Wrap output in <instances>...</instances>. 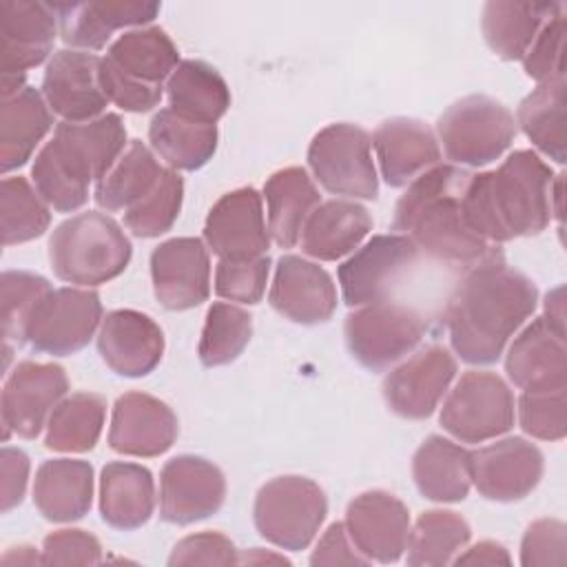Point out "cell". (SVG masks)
<instances>
[{"instance_id": "cell-1", "label": "cell", "mask_w": 567, "mask_h": 567, "mask_svg": "<svg viewBox=\"0 0 567 567\" xmlns=\"http://www.w3.org/2000/svg\"><path fill=\"white\" fill-rule=\"evenodd\" d=\"M536 303V284L509 268L503 255L472 266L445 310L452 350L472 365L496 363Z\"/></svg>"}, {"instance_id": "cell-2", "label": "cell", "mask_w": 567, "mask_h": 567, "mask_svg": "<svg viewBox=\"0 0 567 567\" xmlns=\"http://www.w3.org/2000/svg\"><path fill=\"white\" fill-rule=\"evenodd\" d=\"M551 166L534 151H514L496 171L472 173L463 213L487 244L540 235L551 221Z\"/></svg>"}, {"instance_id": "cell-3", "label": "cell", "mask_w": 567, "mask_h": 567, "mask_svg": "<svg viewBox=\"0 0 567 567\" xmlns=\"http://www.w3.org/2000/svg\"><path fill=\"white\" fill-rule=\"evenodd\" d=\"M470 175L454 164H436L421 173L399 197L392 230L410 235L419 252L450 266L472 268L503 255L498 246L478 237L465 219L463 190Z\"/></svg>"}, {"instance_id": "cell-4", "label": "cell", "mask_w": 567, "mask_h": 567, "mask_svg": "<svg viewBox=\"0 0 567 567\" xmlns=\"http://www.w3.org/2000/svg\"><path fill=\"white\" fill-rule=\"evenodd\" d=\"M124 151L126 128L117 113L82 124L60 122L33 159V186L53 210L73 213L86 204L91 182H100Z\"/></svg>"}, {"instance_id": "cell-5", "label": "cell", "mask_w": 567, "mask_h": 567, "mask_svg": "<svg viewBox=\"0 0 567 567\" xmlns=\"http://www.w3.org/2000/svg\"><path fill=\"white\" fill-rule=\"evenodd\" d=\"M133 246L106 213L86 210L58 224L49 239V261L58 279L93 288L122 275Z\"/></svg>"}, {"instance_id": "cell-6", "label": "cell", "mask_w": 567, "mask_h": 567, "mask_svg": "<svg viewBox=\"0 0 567 567\" xmlns=\"http://www.w3.org/2000/svg\"><path fill=\"white\" fill-rule=\"evenodd\" d=\"M512 111L487 95H467L450 104L436 122V140L454 164L485 166L496 162L516 137Z\"/></svg>"}, {"instance_id": "cell-7", "label": "cell", "mask_w": 567, "mask_h": 567, "mask_svg": "<svg viewBox=\"0 0 567 567\" xmlns=\"http://www.w3.org/2000/svg\"><path fill=\"white\" fill-rule=\"evenodd\" d=\"M328 514L323 489L297 474H286L259 487L252 520L261 538L288 551L306 549Z\"/></svg>"}, {"instance_id": "cell-8", "label": "cell", "mask_w": 567, "mask_h": 567, "mask_svg": "<svg viewBox=\"0 0 567 567\" xmlns=\"http://www.w3.org/2000/svg\"><path fill=\"white\" fill-rule=\"evenodd\" d=\"M315 179L346 199H377L379 177L372 159V137L365 128L337 122L321 128L308 146Z\"/></svg>"}, {"instance_id": "cell-9", "label": "cell", "mask_w": 567, "mask_h": 567, "mask_svg": "<svg viewBox=\"0 0 567 567\" xmlns=\"http://www.w3.org/2000/svg\"><path fill=\"white\" fill-rule=\"evenodd\" d=\"M343 334L352 359L370 372H383L421 343L425 321L414 308L388 299L350 312Z\"/></svg>"}, {"instance_id": "cell-10", "label": "cell", "mask_w": 567, "mask_h": 567, "mask_svg": "<svg viewBox=\"0 0 567 567\" xmlns=\"http://www.w3.org/2000/svg\"><path fill=\"white\" fill-rule=\"evenodd\" d=\"M514 416L509 385L496 372L470 370L447 392L439 421L461 443H485L509 432Z\"/></svg>"}, {"instance_id": "cell-11", "label": "cell", "mask_w": 567, "mask_h": 567, "mask_svg": "<svg viewBox=\"0 0 567 567\" xmlns=\"http://www.w3.org/2000/svg\"><path fill=\"white\" fill-rule=\"evenodd\" d=\"M419 255L416 244L405 233L374 235L337 270L343 301L350 308L388 301Z\"/></svg>"}, {"instance_id": "cell-12", "label": "cell", "mask_w": 567, "mask_h": 567, "mask_svg": "<svg viewBox=\"0 0 567 567\" xmlns=\"http://www.w3.org/2000/svg\"><path fill=\"white\" fill-rule=\"evenodd\" d=\"M102 301L91 288H53L38 303L27 343L42 354L69 357L80 352L102 326Z\"/></svg>"}, {"instance_id": "cell-13", "label": "cell", "mask_w": 567, "mask_h": 567, "mask_svg": "<svg viewBox=\"0 0 567 567\" xmlns=\"http://www.w3.org/2000/svg\"><path fill=\"white\" fill-rule=\"evenodd\" d=\"M69 379L62 365L20 361L2 388V436L35 439L47 427L53 408L66 396Z\"/></svg>"}, {"instance_id": "cell-14", "label": "cell", "mask_w": 567, "mask_h": 567, "mask_svg": "<svg viewBox=\"0 0 567 567\" xmlns=\"http://www.w3.org/2000/svg\"><path fill=\"white\" fill-rule=\"evenodd\" d=\"M226 498L224 472L208 458L179 454L164 463L159 474V518L171 525H190L219 512Z\"/></svg>"}, {"instance_id": "cell-15", "label": "cell", "mask_w": 567, "mask_h": 567, "mask_svg": "<svg viewBox=\"0 0 567 567\" xmlns=\"http://www.w3.org/2000/svg\"><path fill=\"white\" fill-rule=\"evenodd\" d=\"M456 361L443 346H427L390 370L383 381L385 405L401 419L423 421L434 414L450 383Z\"/></svg>"}, {"instance_id": "cell-16", "label": "cell", "mask_w": 567, "mask_h": 567, "mask_svg": "<svg viewBox=\"0 0 567 567\" xmlns=\"http://www.w3.org/2000/svg\"><path fill=\"white\" fill-rule=\"evenodd\" d=\"M100 60L102 58L78 49H60L49 58L42 78V95L53 115L71 124L104 115L109 100L100 86Z\"/></svg>"}, {"instance_id": "cell-17", "label": "cell", "mask_w": 567, "mask_h": 567, "mask_svg": "<svg viewBox=\"0 0 567 567\" xmlns=\"http://www.w3.org/2000/svg\"><path fill=\"white\" fill-rule=\"evenodd\" d=\"M204 244L219 259L264 257L270 248V233L261 195L250 186L221 195L204 221Z\"/></svg>"}, {"instance_id": "cell-18", "label": "cell", "mask_w": 567, "mask_h": 567, "mask_svg": "<svg viewBox=\"0 0 567 567\" xmlns=\"http://www.w3.org/2000/svg\"><path fill=\"white\" fill-rule=\"evenodd\" d=\"M151 279L166 310H190L210 295V257L197 237H173L151 252Z\"/></svg>"}, {"instance_id": "cell-19", "label": "cell", "mask_w": 567, "mask_h": 567, "mask_svg": "<svg viewBox=\"0 0 567 567\" xmlns=\"http://www.w3.org/2000/svg\"><path fill=\"white\" fill-rule=\"evenodd\" d=\"M543 467L540 450L523 436H507L472 452V483L487 501L525 498L540 483Z\"/></svg>"}, {"instance_id": "cell-20", "label": "cell", "mask_w": 567, "mask_h": 567, "mask_svg": "<svg viewBox=\"0 0 567 567\" xmlns=\"http://www.w3.org/2000/svg\"><path fill=\"white\" fill-rule=\"evenodd\" d=\"M354 547L372 563H396L410 536V512L403 501L383 489L354 496L343 520Z\"/></svg>"}, {"instance_id": "cell-21", "label": "cell", "mask_w": 567, "mask_h": 567, "mask_svg": "<svg viewBox=\"0 0 567 567\" xmlns=\"http://www.w3.org/2000/svg\"><path fill=\"white\" fill-rule=\"evenodd\" d=\"M177 434L175 412L146 392H126L113 405L109 445L117 454L153 458L168 452Z\"/></svg>"}, {"instance_id": "cell-22", "label": "cell", "mask_w": 567, "mask_h": 567, "mask_svg": "<svg viewBox=\"0 0 567 567\" xmlns=\"http://www.w3.org/2000/svg\"><path fill=\"white\" fill-rule=\"evenodd\" d=\"M268 301L281 317L301 326H315L334 315L337 286L319 264L299 255H281L275 266Z\"/></svg>"}, {"instance_id": "cell-23", "label": "cell", "mask_w": 567, "mask_h": 567, "mask_svg": "<svg viewBox=\"0 0 567 567\" xmlns=\"http://www.w3.org/2000/svg\"><path fill=\"white\" fill-rule=\"evenodd\" d=\"M97 352L120 377L140 379L151 374L164 354V332L148 315L120 308L102 319Z\"/></svg>"}, {"instance_id": "cell-24", "label": "cell", "mask_w": 567, "mask_h": 567, "mask_svg": "<svg viewBox=\"0 0 567 567\" xmlns=\"http://www.w3.org/2000/svg\"><path fill=\"white\" fill-rule=\"evenodd\" d=\"M505 372L523 392L563 390L567 385L565 332L536 317L509 343Z\"/></svg>"}, {"instance_id": "cell-25", "label": "cell", "mask_w": 567, "mask_h": 567, "mask_svg": "<svg viewBox=\"0 0 567 567\" xmlns=\"http://www.w3.org/2000/svg\"><path fill=\"white\" fill-rule=\"evenodd\" d=\"M2 75H24L53 53L58 18L47 2L4 0L0 4Z\"/></svg>"}, {"instance_id": "cell-26", "label": "cell", "mask_w": 567, "mask_h": 567, "mask_svg": "<svg viewBox=\"0 0 567 567\" xmlns=\"http://www.w3.org/2000/svg\"><path fill=\"white\" fill-rule=\"evenodd\" d=\"M58 31L64 44L86 51L106 47L117 29L151 24L162 4L157 2H53Z\"/></svg>"}, {"instance_id": "cell-27", "label": "cell", "mask_w": 567, "mask_h": 567, "mask_svg": "<svg viewBox=\"0 0 567 567\" xmlns=\"http://www.w3.org/2000/svg\"><path fill=\"white\" fill-rule=\"evenodd\" d=\"M381 177L388 186L401 188L441 159L434 131L414 117H390L372 135Z\"/></svg>"}, {"instance_id": "cell-28", "label": "cell", "mask_w": 567, "mask_h": 567, "mask_svg": "<svg viewBox=\"0 0 567 567\" xmlns=\"http://www.w3.org/2000/svg\"><path fill=\"white\" fill-rule=\"evenodd\" d=\"M372 230V217L354 199L337 197L321 202L303 224L301 252L319 261H337L352 255Z\"/></svg>"}, {"instance_id": "cell-29", "label": "cell", "mask_w": 567, "mask_h": 567, "mask_svg": "<svg viewBox=\"0 0 567 567\" xmlns=\"http://www.w3.org/2000/svg\"><path fill=\"white\" fill-rule=\"evenodd\" d=\"M33 503L51 523H73L93 503V467L82 458L44 461L33 478Z\"/></svg>"}, {"instance_id": "cell-30", "label": "cell", "mask_w": 567, "mask_h": 567, "mask_svg": "<svg viewBox=\"0 0 567 567\" xmlns=\"http://www.w3.org/2000/svg\"><path fill=\"white\" fill-rule=\"evenodd\" d=\"M155 509L153 474L137 463L113 461L100 474V514L102 520L122 532L148 523Z\"/></svg>"}, {"instance_id": "cell-31", "label": "cell", "mask_w": 567, "mask_h": 567, "mask_svg": "<svg viewBox=\"0 0 567 567\" xmlns=\"http://www.w3.org/2000/svg\"><path fill=\"white\" fill-rule=\"evenodd\" d=\"M268 233L279 248H295L310 213L321 204L319 188L301 166L272 173L264 184Z\"/></svg>"}, {"instance_id": "cell-32", "label": "cell", "mask_w": 567, "mask_h": 567, "mask_svg": "<svg viewBox=\"0 0 567 567\" xmlns=\"http://www.w3.org/2000/svg\"><path fill=\"white\" fill-rule=\"evenodd\" d=\"M53 126V111L42 91L24 86L22 91L2 97L0 111V168L11 173L24 166L35 146Z\"/></svg>"}, {"instance_id": "cell-33", "label": "cell", "mask_w": 567, "mask_h": 567, "mask_svg": "<svg viewBox=\"0 0 567 567\" xmlns=\"http://www.w3.org/2000/svg\"><path fill=\"white\" fill-rule=\"evenodd\" d=\"M412 478L425 498L458 503L472 487V452L432 434L412 456Z\"/></svg>"}, {"instance_id": "cell-34", "label": "cell", "mask_w": 567, "mask_h": 567, "mask_svg": "<svg viewBox=\"0 0 567 567\" xmlns=\"http://www.w3.org/2000/svg\"><path fill=\"white\" fill-rule=\"evenodd\" d=\"M563 13L558 2H485L481 31L487 47L503 60H523L547 20Z\"/></svg>"}, {"instance_id": "cell-35", "label": "cell", "mask_w": 567, "mask_h": 567, "mask_svg": "<svg viewBox=\"0 0 567 567\" xmlns=\"http://www.w3.org/2000/svg\"><path fill=\"white\" fill-rule=\"evenodd\" d=\"M168 109L190 122L215 124L230 106V89L219 71L202 60H182L166 80Z\"/></svg>"}, {"instance_id": "cell-36", "label": "cell", "mask_w": 567, "mask_h": 567, "mask_svg": "<svg viewBox=\"0 0 567 567\" xmlns=\"http://www.w3.org/2000/svg\"><path fill=\"white\" fill-rule=\"evenodd\" d=\"M124 75L151 84L164 86L179 64V51L168 33L159 27H140L124 31L104 55Z\"/></svg>"}, {"instance_id": "cell-37", "label": "cell", "mask_w": 567, "mask_h": 567, "mask_svg": "<svg viewBox=\"0 0 567 567\" xmlns=\"http://www.w3.org/2000/svg\"><path fill=\"white\" fill-rule=\"evenodd\" d=\"M217 126L199 124L159 109L148 124L151 148L173 171H197L208 164L217 151Z\"/></svg>"}, {"instance_id": "cell-38", "label": "cell", "mask_w": 567, "mask_h": 567, "mask_svg": "<svg viewBox=\"0 0 567 567\" xmlns=\"http://www.w3.org/2000/svg\"><path fill=\"white\" fill-rule=\"evenodd\" d=\"M164 166L140 140H133L115 166L97 182L95 204L106 213H126L159 182Z\"/></svg>"}, {"instance_id": "cell-39", "label": "cell", "mask_w": 567, "mask_h": 567, "mask_svg": "<svg viewBox=\"0 0 567 567\" xmlns=\"http://www.w3.org/2000/svg\"><path fill=\"white\" fill-rule=\"evenodd\" d=\"M106 419V401L93 392L64 396L47 421L44 445L53 452L80 454L95 447Z\"/></svg>"}, {"instance_id": "cell-40", "label": "cell", "mask_w": 567, "mask_h": 567, "mask_svg": "<svg viewBox=\"0 0 567 567\" xmlns=\"http://www.w3.org/2000/svg\"><path fill=\"white\" fill-rule=\"evenodd\" d=\"M516 126H520L543 155L556 164H565V80L538 84L523 97Z\"/></svg>"}, {"instance_id": "cell-41", "label": "cell", "mask_w": 567, "mask_h": 567, "mask_svg": "<svg viewBox=\"0 0 567 567\" xmlns=\"http://www.w3.org/2000/svg\"><path fill=\"white\" fill-rule=\"evenodd\" d=\"M472 538L467 520L452 509L423 512L408 536V565L439 567L452 563Z\"/></svg>"}, {"instance_id": "cell-42", "label": "cell", "mask_w": 567, "mask_h": 567, "mask_svg": "<svg viewBox=\"0 0 567 567\" xmlns=\"http://www.w3.org/2000/svg\"><path fill=\"white\" fill-rule=\"evenodd\" d=\"M2 244L16 246L38 239L51 224V206L24 177H4L0 186Z\"/></svg>"}, {"instance_id": "cell-43", "label": "cell", "mask_w": 567, "mask_h": 567, "mask_svg": "<svg viewBox=\"0 0 567 567\" xmlns=\"http://www.w3.org/2000/svg\"><path fill=\"white\" fill-rule=\"evenodd\" d=\"M252 337V317L228 301H215L204 321L199 337V361L206 368H219L233 363Z\"/></svg>"}, {"instance_id": "cell-44", "label": "cell", "mask_w": 567, "mask_h": 567, "mask_svg": "<svg viewBox=\"0 0 567 567\" xmlns=\"http://www.w3.org/2000/svg\"><path fill=\"white\" fill-rule=\"evenodd\" d=\"M184 199V179L177 171L164 168L155 188L124 213V226L142 239L159 237L173 228Z\"/></svg>"}, {"instance_id": "cell-45", "label": "cell", "mask_w": 567, "mask_h": 567, "mask_svg": "<svg viewBox=\"0 0 567 567\" xmlns=\"http://www.w3.org/2000/svg\"><path fill=\"white\" fill-rule=\"evenodd\" d=\"M49 279L29 270L2 272V337L4 343L24 346L27 328L47 292H51Z\"/></svg>"}, {"instance_id": "cell-46", "label": "cell", "mask_w": 567, "mask_h": 567, "mask_svg": "<svg viewBox=\"0 0 567 567\" xmlns=\"http://www.w3.org/2000/svg\"><path fill=\"white\" fill-rule=\"evenodd\" d=\"M270 275V259H219L215 268V292L226 301L255 306L266 292Z\"/></svg>"}, {"instance_id": "cell-47", "label": "cell", "mask_w": 567, "mask_h": 567, "mask_svg": "<svg viewBox=\"0 0 567 567\" xmlns=\"http://www.w3.org/2000/svg\"><path fill=\"white\" fill-rule=\"evenodd\" d=\"M565 388L523 392L518 396V423L525 434L540 441H560L567 434Z\"/></svg>"}, {"instance_id": "cell-48", "label": "cell", "mask_w": 567, "mask_h": 567, "mask_svg": "<svg viewBox=\"0 0 567 567\" xmlns=\"http://www.w3.org/2000/svg\"><path fill=\"white\" fill-rule=\"evenodd\" d=\"M525 73L538 84L565 80V16L558 13L545 22L520 60Z\"/></svg>"}, {"instance_id": "cell-49", "label": "cell", "mask_w": 567, "mask_h": 567, "mask_svg": "<svg viewBox=\"0 0 567 567\" xmlns=\"http://www.w3.org/2000/svg\"><path fill=\"white\" fill-rule=\"evenodd\" d=\"M567 527L556 518L534 520L520 540L523 567H563L567 563Z\"/></svg>"}, {"instance_id": "cell-50", "label": "cell", "mask_w": 567, "mask_h": 567, "mask_svg": "<svg viewBox=\"0 0 567 567\" xmlns=\"http://www.w3.org/2000/svg\"><path fill=\"white\" fill-rule=\"evenodd\" d=\"M100 86L109 102L128 113H146L162 100L164 86H151L124 75L106 58L100 60Z\"/></svg>"}, {"instance_id": "cell-51", "label": "cell", "mask_w": 567, "mask_h": 567, "mask_svg": "<svg viewBox=\"0 0 567 567\" xmlns=\"http://www.w3.org/2000/svg\"><path fill=\"white\" fill-rule=\"evenodd\" d=\"M102 563L100 540L84 529H58L42 543V565H97Z\"/></svg>"}, {"instance_id": "cell-52", "label": "cell", "mask_w": 567, "mask_h": 567, "mask_svg": "<svg viewBox=\"0 0 567 567\" xmlns=\"http://www.w3.org/2000/svg\"><path fill=\"white\" fill-rule=\"evenodd\" d=\"M239 554L233 540L219 532H199L182 538L171 556L168 565H237Z\"/></svg>"}, {"instance_id": "cell-53", "label": "cell", "mask_w": 567, "mask_h": 567, "mask_svg": "<svg viewBox=\"0 0 567 567\" xmlns=\"http://www.w3.org/2000/svg\"><path fill=\"white\" fill-rule=\"evenodd\" d=\"M310 565H370V560L354 547L343 523H332L319 538Z\"/></svg>"}, {"instance_id": "cell-54", "label": "cell", "mask_w": 567, "mask_h": 567, "mask_svg": "<svg viewBox=\"0 0 567 567\" xmlns=\"http://www.w3.org/2000/svg\"><path fill=\"white\" fill-rule=\"evenodd\" d=\"M29 456L18 447H2L0 470H2V512H11L24 498L29 483Z\"/></svg>"}, {"instance_id": "cell-55", "label": "cell", "mask_w": 567, "mask_h": 567, "mask_svg": "<svg viewBox=\"0 0 567 567\" xmlns=\"http://www.w3.org/2000/svg\"><path fill=\"white\" fill-rule=\"evenodd\" d=\"M452 563L454 565H509L512 558L501 543L483 540L465 549V554H458Z\"/></svg>"}, {"instance_id": "cell-56", "label": "cell", "mask_w": 567, "mask_h": 567, "mask_svg": "<svg viewBox=\"0 0 567 567\" xmlns=\"http://www.w3.org/2000/svg\"><path fill=\"white\" fill-rule=\"evenodd\" d=\"M543 319L547 323H551L556 330L565 332V301H563V286L549 290L545 295V303H543Z\"/></svg>"}, {"instance_id": "cell-57", "label": "cell", "mask_w": 567, "mask_h": 567, "mask_svg": "<svg viewBox=\"0 0 567 567\" xmlns=\"http://www.w3.org/2000/svg\"><path fill=\"white\" fill-rule=\"evenodd\" d=\"M563 173L554 175L551 182V217H556L558 221L563 219Z\"/></svg>"}]
</instances>
